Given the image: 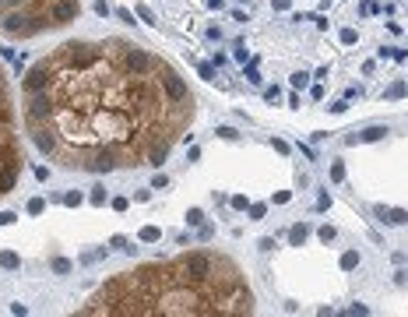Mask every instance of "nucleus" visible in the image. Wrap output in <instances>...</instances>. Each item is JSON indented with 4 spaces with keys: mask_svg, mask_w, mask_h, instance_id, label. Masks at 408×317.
I'll list each match as a JSON object with an SVG mask.
<instances>
[{
    "mask_svg": "<svg viewBox=\"0 0 408 317\" xmlns=\"http://www.w3.org/2000/svg\"><path fill=\"white\" fill-rule=\"evenodd\" d=\"M194 116L197 99L183 74L123 35L67 39L21 78V127L67 173L162 166Z\"/></svg>",
    "mask_w": 408,
    "mask_h": 317,
    "instance_id": "nucleus-1",
    "label": "nucleus"
},
{
    "mask_svg": "<svg viewBox=\"0 0 408 317\" xmlns=\"http://www.w3.org/2000/svg\"><path fill=\"white\" fill-rule=\"evenodd\" d=\"M253 310L243 268L222 250H183L165 261L134 264L106 279L78 307L81 317H243Z\"/></svg>",
    "mask_w": 408,
    "mask_h": 317,
    "instance_id": "nucleus-2",
    "label": "nucleus"
},
{
    "mask_svg": "<svg viewBox=\"0 0 408 317\" xmlns=\"http://www.w3.org/2000/svg\"><path fill=\"white\" fill-rule=\"evenodd\" d=\"M81 14V0H18L0 18L4 39H35L56 29H67Z\"/></svg>",
    "mask_w": 408,
    "mask_h": 317,
    "instance_id": "nucleus-3",
    "label": "nucleus"
},
{
    "mask_svg": "<svg viewBox=\"0 0 408 317\" xmlns=\"http://www.w3.org/2000/svg\"><path fill=\"white\" fill-rule=\"evenodd\" d=\"M21 169H25V144H21L18 102L11 92L7 67L0 63V201L18 187Z\"/></svg>",
    "mask_w": 408,
    "mask_h": 317,
    "instance_id": "nucleus-4",
    "label": "nucleus"
},
{
    "mask_svg": "<svg viewBox=\"0 0 408 317\" xmlns=\"http://www.w3.org/2000/svg\"><path fill=\"white\" fill-rule=\"evenodd\" d=\"M373 211H377V219H380L383 226H405V222H408V211H405V208H383V204H377Z\"/></svg>",
    "mask_w": 408,
    "mask_h": 317,
    "instance_id": "nucleus-5",
    "label": "nucleus"
},
{
    "mask_svg": "<svg viewBox=\"0 0 408 317\" xmlns=\"http://www.w3.org/2000/svg\"><path fill=\"white\" fill-rule=\"evenodd\" d=\"M391 131H387V127H380V123H373V127H366V131H352L345 141L349 144H359V141H380V138H387Z\"/></svg>",
    "mask_w": 408,
    "mask_h": 317,
    "instance_id": "nucleus-6",
    "label": "nucleus"
},
{
    "mask_svg": "<svg viewBox=\"0 0 408 317\" xmlns=\"http://www.w3.org/2000/svg\"><path fill=\"white\" fill-rule=\"evenodd\" d=\"M306 240H310V226H306V222H296V226L289 229V243H292V247H303Z\"/></svg>",
    "mask_w": 408,
    "mask_h": 317,
    "instance_id": "nucleus-7",
    "label": "nucleus"
},
{
    "mask_svg": "<svg viewBox=\"0 0 408 317\" xmlns=\"http://www.w3.org/2000/svg\"><path fill=\"white\" fill-rule=\"evenodd\" d=\"M359 268V250H345L341 254V271H355Z\"/></svg>",
    "mask_w": 408,
    "mask_h": 317,
    "instance_id": "nucleus-8",
    "label": "nucleus"
},
{
    "mask_svg": "<svg viewBox=\"0 0 408 317\" xmlns=\"http://www.w3.org/2000/svg\"><path fill=\"white\" fill-rule=\"evenodd\" d=\"M405 92H408V85H405V81H391V85H387V92H383V99H405Z\"/></svg>",
    "mask_w": 408,
    "mask_h": 317,
    "instance_id": "nucleus-9",
    "label": "nucleus"
},
{
    "mask_svg": "<svg viewBox=\"0 0 408 317\" xmlns=\"http://www.w3.org/2000/svg\"><path fill=\"white\" fill-rule=\"evenodd\" d=\"M331 180H334V183L345 180V162H341V159H331Z\"/></svg>",
    "mask_w": 408,
    "mask_h": 317,
    "instance_id": "nucleus-10",
    "label": "nucleus"
},
{
    "mask_svg": "<svg viewBox=\"0 0 408 317\" xmlns=\"http://www.w3.org/2000/svg\"><path fill=\"white\" fill-rule=\"evenodd\" d=\"M246 81H250V85H261V81H264V78H261V71H257V57L246 63Z\"/></svg>",
    "mask_w": 408,
    "mask_h": 317,
    "instance_id": "nucleus-11",
    "label": "nucleus"
},
{
    "mask_svg": "<svg viewBox=\"0 0 408 317\" xmlns=\"http://www.w3.org/2000/svg\"><path fill=\"white\" fill-rule=\"evenodd\" d=\"M246 211H250V219H253V222H261V219L268 215V204H264V201H257V204H250Z\"/></svg>",
    "mask_w": 408,
    "mask_h": 317,
    "instance_id": "nucleus-12",
    "label": "nucleus"
},
{
    "mask_svg": "<svg viewBox=\"0 0 408 317\" xmlns=\"http://www.w3.org/2000/svg\"><path fill=\"white\" fill-rule=\"evenodd\" d=\"M141 240H144V243H155V240H162V229H155V226H144V229H141Z\"/></svg>",
    "mask_w": 408,
    "mask_h": 317,
    "instance_id": "nucleus-13",
    "label": "nucleus"
},
{
    "mask_svg": "<svg viewBox=\"0 0 408 317\" xmlns=\"http://www.w3.org/2000/svg\"><path fill=\"white\" fill-rule=\"evenodd\" d=\"M338 39H341V46H355V42H359V32H355V29H341Z\"/></svg>",
    "mask_w": 408,
    "mask_h": 317,
    "instance_id": "nucleus-14",
    "label": "nucleus"
},
{
    "mask_svg": "<svg viewBox=\"0 0 408 317\" xmlns=\"http://www.w3.org/2000/svg\"><path fill=\"white\" fill-rule=\"evenodd\" d=\"M229 204H232L236 211H246V208H250V201H246V194H232V198H229Z\"/></svg>",
    "mask_w": 408,
    "mask_h": 317,
    "instance_id": "nucleus-15",
    "label": "nucleus"
},
{
    "mask_svg": "<svg viewBox=\"0 0 408 317\" xmlns=\"http://www.w3.org/2000/svg\"><path fill=\"white\" fill-rule=\"evenodd\" d=\"M306 85H310V74L306 71H296L292 74V88H306Z\"/></svg>",
    "mask_w": 408,
    "mask_h": 317,
    "instance_id": "nucleus-16",
    "label": "nucleus"
},
{
    "mask_svg": "<svg viewBox=\"0 0 408 317\" xmlns=\"http://www.w3.org/2000/svg\"><path fill=\"white\" fill-rule=\"evenodd\" d=\"M187 222H190V226H201V222H204V211H201V208H190V211H187Z\"/></svg>",
    "mask_w": 408,
    "mask_h": 317,
    "instance_id": "nucleus-17",
    "label": "nucleus"
},
{
    "mask_svg": "<svg viewBox=\"0 0 408 317\" xmlns=\"http://www.w3.org/2000/svg\"><path fill=\"white\" fill-rule=\"evenodd\" d=\"M317 236L324 240V243H331V240L338 236V232H334V226H320V229H317Z\"/></svg>",
    "mask_w": 408,
    "mask_h": 317,
    "instance_id": "nucleus-18",
    "label": "nucleus"
},
{
    "mask_svg": "<svg viewBox=\"0 0 408 317\" xmlns=\"http://www.w3.org/2000/svg\"><path fill=\"white\" fill-rule=\"evenodd\" d=\"M264 99H268V102H278V99H282V88H278V85H268V88H264Z\"/></svg>",
    "mask_w": 408,
    "mask_h": 317,
    "instance_id": "nucleus-19",
    "label": "nucleus"
},
{
    "mask_svg": "<svg viewBox=\"0 0 408 317\" xmlns=\"http://www.w3.org/2000/svg\"><path fill=\"white\" fill-rule=\"evenodd\" d=\"M377 11H380V7L373 4V0H362V4H359V14H366V18H370V14H377Z\"/></svg>",
    "mask_w": 408,
    "mask_h": 317,
    "instance_id": "nucleus-20",
    "label": "nucleus"
},
{
    "mask_svg": "<svg viewBox=\"0 0 408 317\" xmlns=\"http://www.w3.org/2000/svg\"><path fill=\"white\" fill-rule=\"evenodd\" d=\"M289 198H292V190H278V194L271 198V204H289Z\"/></svg>",
    "mask_w": 408,
    "mask_h": 317,
    "instance_id": "nucleus-21",
    "label": "nucleus"
},
{
    "mask_svg": "<svg viewBox=\"0 0 408 317\" xmlns=\"http://www.w3.org/2000/svg\"><path fill=\"white\" fill-rule=\"evenodd\" d=\"M218 138H225V141H236L240 134H236V127H218Z\"/></svg>",
    "mask_w": 408,
    "mask_h": 317,
    "instance_id": "nucleus-22",
    "label": "nucleus"
},
{
    "mask_svg": "<svg viewBox=\"0 0 408 317\" xmlns=\"http://www.w3.org/2000/svg\"><path fill=\"white\" fill-rule=\"evenodd\" d=\"M327 110H331V113H345V110H349V99H338V102H331Z\"/></svg>",
    "mask_w": 408,
    "mask_h": 317,
    "instance_id": "nucleus-23",
    "label": "nucleus"
},
{
    "mask_svg": "<svg viewBox=\"0 0 408 317\" xmlns=\"http://www.w3.org/2000/svg\"><path fill=\"white\" fill-rule=\"evenodd\" d=\"M197 71H201V78H208V81H215V67H208V63H197Z\"/></svg>",
    "mask_w": 408,
    "mask_h": 317,
    "instance_id": "nucleus-24",
    "label": "nucleus"
},
{
    "mask_svg": "<svg viewBox=\"0 0 408 317\" xmlns=\"http://www.w3.org/2000/svg\"><path fill=\"white\" fill-rule=\"evenodd\" d=\"M327 208H331V198L320 194V198H317V211H327Z\"/></svg>",
    "mask_w": 408,
    "mask_h": 317,
    "instance_id": "nucleus-25",
    "label": "nucleus"
},
{
    "mask_svg": "<svg viewBox=\"0 0 408 317\" xmlns=\"http://www.w3.org/2000/svg\"><path fill=\"white\" fill-rule=\"evenodd\" d=\"M271 7H274V11H289L292 0H271Z\"/></svg>",
    "mask_w": 408,
    "mask_h": 317,
    "instance_id": "nucleus-26",
    "label": "nucleus"
},
{
    "mask_svg": "<svg viewBox=\"0 0 408 317\" xmlns=\"http://www.w3.org/2000/svg\"><path fill=\"white\" fill-rule=\"evenodd\" d=\"M391 60H408V50H398V46H391Z\"/></svg>",
    "mask_w": 408,
    "mask_h": 317,
    "instance_id": "nucleus-27",
    "label": "nucleus"
},
{
    "mask_svg": "<svg viewBox=\"0 0 408 317\" xmlns=\"http://www.w3.org/2000/svg\"><path fill=\"white\" fill-rule=\"evenodd\" d=\"M165 183H169V176H165V173H159V176H155V180H152V187H155V190H162V187H165Z\"/></svg>",
    "mask_w": 408,
    "mask_h": 317,
    "instance_id": "nucleus-28",
    "label": "nucleus"
},
{
    "mask_svg": "<svg viewBox=\"0 0 408 317\" xmlns=\"http://www.w3.org/2000/svg\"><path fill=\"white\" fill-rule=\"evenodd\" d=\"M14 4H18V0H0V18H4V14H7Z\"/></svg>",
    "mask_w": 408,
    "mask_h": 317,
    "instance_id": "nucleus-29",
    "label": "nucleus"
},
{
    "mask_svg": "<svg viewBox=\"0 0 408 317\" xmlns=\"http://www.w3.org/2000/svg\"><path fill=\"white\" fill-rule=\"evenodd\" d=\"M271 144H274V152H282V155H285V152H289V144H285V141H282V138H274V141H271Z\"/></svg>",
    "mask_w": 408,
    "mask_h": 317,
    "instance_id": "nucleus-30",
    "label": "nucleus"
},
{
    "mask_svg": "<svg viewBox=\"0 0 408 317\" xmlns=\"http://www.w3.org/2000/svg\"><path fill=\"white\" fill-rule=\"evenodd\" d=\"M257 247H261V250L268 254V250H274V240H271V236H264V240H261V243H257Z\"/></svg>",
    "mask_w": 408,
    "mask_h": 317,
    "instance_id": "nucleus-31",
    "label": "nucleus"
},
{
    "mask_svg": "<svg viewBox=\"0 0 408 317\" xmlns=\"http://www.w3.org/2000/svg\"><path fill=\"white\" fill-rule=\"evenodd\" d=\"M0 261H4L7 268H18V258H14V254H4V258H0Z\"/></svg>",
    "mask_w": 408,
    "mask_h": 317,
    "instance_id": "nucleus-32",
    "label": "nucleus"
},
{
    "mask_svg": "<svg viewBox=\"0 0 408 317\" xmlns=\"http://www.w3.org/2000/svg\"><path fill=\"white\" fill-rule=\"evenodd\" d=\"M92 201H95V204H102V201H106V190H102V187H95V194H92Z\"/></svg>",
    "mask_w": 408,
    "mask_h": 317,
    "instance_id": "nucleus-33",
    "label": "nucleus"
},
{
    "mask_svg": "<svg viewBox=\"0 0 408 317\" xmlns=\"http://www.w3.org/2000/svg\"><path fill=\"white\" fill-rule=\"evenodd\" d=\"M349 314H370V307L366 303H355V307H349Z\"/></svg>",
    "mask_w": 408,
    "mask_h": 317,
    "instance_id": "nucleus-34",
    "label": "nucleus"
}]
</instances>
